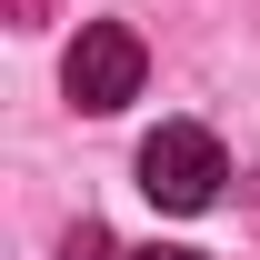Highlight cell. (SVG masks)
<instances>
[{
	"label": "cell",
	"instance_id": "5b68a950",
	"mask_svg": "<svg viewBox=\"0 0 260 260\" xmlns=\"http://www.w3.org/2000/svg\"><path fill=\"white\" fill-rule=\"evenodd\" d=\"M40 10H50V0H10V20H20V30H30V20H40Z\"/></svg>",
	"mask_w": 260,
	"mask_h": 260
},
{
	"label": "cell",
	"instance_id": "277c9868",
	"mask_svg": "<svg viewBox=\"0 0 260 260\" xmlns=\"http://www.w3.org/2000/svg\"><path fill=\"white\" fill-rule=\"evenodd\" d=\"M130 260H200V250H170V240H150V250H130Z\"/></svg>",
	"mask_w": 260,
	"mask_h": 260
},
{
	"label": "cell",
	"instance_id": "6da1fadb",
	"mask_svg": "<svg viewBox=\"0 0 260 260\" xmlns=\"http://www.w3.org/2000/svg\"><path fill=\"white\" fill-rule=\"evenodd\" d=\"M220 180H230V160H220V140H210V130L170 120V130H150V140H140V190L160 200V210H210V200H220Z\"/></svg>",
	"mask_w": 260,
	"mask_h": 260
},
{
	"label": "cell",
	"instance_id": "3957f363",
	"mask_svg": "<svg viewBox=\"0 0 260 260\" xmlns=\"http://www.w3.org/2000/svg\"><path fill=\"white\" fill-rule=\"evenodd\" d=\"M60 260H130V250H120V240H110V230H100V220H80V230H70V240H60Z\"/></svg>",
	"mask_w": 260,
	"mask_h": 260
},
{
	"label": "cell",
	"instance_id": "7a4b0ae2",
	"mask_svg": "<svg viewBox=\"0 0 260 260\" xmlns=\"http://www.w3.org/2000/svg\"><path fill=\"white\" fill-rule=\"evenodd\" d=\"M140 30H120V20H90V30L70 40V70H60V90L80 100V110H120V100H140Z\"/></svg>",
	"mask_w": 260,
	"mask_h": 260
}]
</instances>
